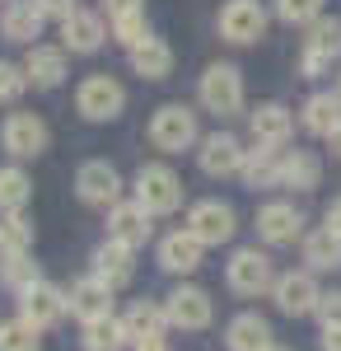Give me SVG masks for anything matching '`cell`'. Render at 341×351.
<instances>
[{"mask_svg":"<svg viewBox=\"0 0 341 351\" xmlns=\"http://www.w3.org/2000/svg\"><path fill=\"white\" fill-rule=\"evenodd\" d=\"M136 202L150 211V216H168L183 206V178L168 169V164H145L136 173Z\"/></svg>","mask_w":341,"mask_h":351,"instance_id":"1","label":"cell"},{"mask_svg":"<svg viewBox=\"0 0 341 351\" xmlns=\"http://www.w3.org/2000/svg\"><path fill=\"white\" fill-rule=\"evenodd\" d=\"M150 141H155V150H168V155L187 150L197 141V112L187 108V104H164V108H155V117H150Z\"/></svg>","mask_w":341,"mask_h":351,"instance_id":"2","label":"cell"},{"mask_svg":"<svg viewBox=\"0 0 341 351\" xmlns=\"http://www.w3.org/2000/svg\"><path fill=\"white\" fill-rule=\"evenodd\" d=\"M341 56V19H323L318 14L314 24H309V38H304V56H299V66H304V75L318 80V75H327L332 71V61Z\"/></svg>","mask_w":341,"mask_h":351,"instance_id":"3","label":"cell"},{"mask_svg":"<svg viewBox=\"0 0 341 351\" xmlns=\"http://www.w3.org/2000/svg\"><path fill=\"white\" fill-rule=\"evenodd\" d=\"M201 104L215 117L243 112V75H238L234 66H210L206 75H201Z\"/></svg>","mask_w":341,"mask_h":351,"instance_id":"4","label":"cell"},{"mask_svg":"<svg viewBox=\"0 0 341 351\" xmlns=\"http://www.w3.org/2000/svg\"><path fill=\"white\" fill-rule=\"evenodd\" d=\"M75 108L89 117V122H112L117 112L127 108V89L112 80V75H89L75 94Z\"/></svg>","mask_w":341,"mask_h":351,"instance_id":"5","label":"cell"},{"mask_svg":"<svg viewBox=\"0 0 341 351\" xmlns=\"http://www.w3.org/2000/svg\"><path fill=\"white\" fill-rule=\"evenodd\" d=\"M0 141L14 160H38L47 150V122L38 112H10L5 127H0Z\"/></svg>","mask_w":341,"mask_h":351,"instance_id":"6","label":"cell"},{"mask_svg":"<svg viewBox=\"0 0 341 351\" xmlns=\"http://www.w3.org/2000/svg\"><path fill=\"white\" fill-rule=\"evenodd\" d=\"M271 295H276V309L290 314V319H304V314H314L323 291H318L314 271H286V276H276V286H271Z\"/></svg>","mask_w":341,"mask_h":351,"instance_id":"7","label":"cell"},{"mask_svg":"<svg viewBox=\"0 0 341 351\" xmlns=\"http://www.w3.org/2000/svg\"><path fill=\"white\" fill-rule=\"evenodd\" d=\"M75 192L84 206H117L122 178H117V169L108 160H89V164H79V173H75Z\"/></svg>","mask_w":341,"mask_h":351,"instance_id":"8","label":"cell"},{"mask_svg":"<svg viewBox=\"0 0 341 351\" xmlns=\"http://www.w3.org/2000/svg\"><path fill=\"white\" fill-rule=\"evenodd\" d=\"M66 309H71V300L66 291H56L47 281H33L28 291H19V319H28L33 328H52L66 319Z\"/></svg>","mask_w":341,"mask_h":351,"instance_id":"9","label":"cell"},{"mask_svg":"<svg viewBox=\"0 0 341 351\" xmlns=\"http://www.w3.org/2000/svg\"><path fill=\"white\" fill-rule=\"evenodd\" d=\"M220 33H225V43L248 47V43H257L266 33V10L257 0H229V5L220 10Z\"/></svg>","mask_w":341,"mask_h":351,"instance_id":"10","label":"cell"},{"mask_svg":"<svg viewBox=\"0 0 341 351\" xmlns=\"http://www.w3.org/2000/svg\"><path fill=\"white\" fill-rule=\"evenodd\" d=\"M187 234H197L206 248H220L234 239V211L225 202H197L187 211Z\"/></svg>","mask_w":341,"mask_h":351,"instance_id":"11","label":"cell"},{"mask_svg":"<svg viewBox=\"0 0 341 351\" xmlns=\"http://www.w3.org/2000/svg\"><path fill=\"white\" fill-rule=\"evenodd\" d=\"M229 286H234L238 295H262L276 286V267H271V258L257 253V248H238L234 263H229Z\"/></svg>","mask_w":341,"mask_h":351,"instance_id":"12","label":"cell"},{"mask_svg":"<svg viewBox=\"0 0 341 351\" xmlns=\"http://www.w3.org/2000/svg\"><path fill=\"white\" fill-rule=\"evenodd\" d=\"M164 314H168V324L183 328V332H201L215 309H210V295L201 286H178L173 295L164 300Z\"/></svg>","mask_w":341,"mask_h":351,"instance_id":"13","label":"cell"},{"mask_svg":"<svg viewBox=\"0 0 341 351\" xmlns=\"http://www.w3.org/2000/svg\"><path fill=\"white\" fill-rule=\"evenodd\" d=\"M243 145H238V136L229 132H215L201 141V150H197V164H201V173H210V178H225V173H238L243 169Z\"/></svg>","mask_w":341,"mask_h":351,"instance_id":"14","label":"cell"},{"mask_svg":"<svg viewBox=\"0 0 341 351\" xmlns=\"http://www.w3.org/2000/svg\"><path fill=\"white\" fill-rule=\"evenodd\" d=\"M66 300H71V314L75 319H103V314H112V286H108L103 276H79L75 286L66 291Z\"/></svg>","mask_w":341,"mask_h":351,"instance_id":"15","label":"cell"},{"mask_svg":"<svg viewBox=\"0 0 341 351\" xmlns=\"http://www.w3.org/2000/svg\"><path fill=\"white\" fill-rule=\"evenodd\" d=\"M299 230H304V216H299L294 202H271V206L257 211V234L266 243H294Z\"/></svg>","mask_w":341,"mask_h":351,"instance_id":"16","label":"cell"},{"mask_svg":"<svg viewBox=\"0 0 341 351\" xmlns=\"http://www.w3.org/2000/svg\"><path fill=\"white\" fill-rule=\"evenodd\" d=\"M150 211L140 206V202H117L112 206V216H108V239L117 243H131V248H140V243L150 239Z\"/></svg>","mask_w":341,"mask_h":351,"instance_id":"17","label":"cell"},{"mask_svg":"<svg viewBox=\"0 0 341 351\" xmlns=\"http://www.w3.org/2000/svg\"><path fill=\"white\" fill-rule=\"evenodd\" d=\"M42 24H47V14L38 10V0H5V14H0L5 43H33Z\"/></svg>","mask_w":341,"mask_h":351,"instance_id":"18","label":"cell"},{"mask_svg":"<svg viewBox=\"0 0 341 351\" xmlns=\"http://www.w3.org/2000/svg\"><path fill=\"white\" fill-rule=\"evenodd\" d=\"M61 38H66L71 52H99L103 38H108V28H103V19H99L94 10H79L75 5V10L61 19Z\"/></svg>","mask_w":341,"mask_h":351,"instance_id":"19","label":"cell"},{"mask_svg":"<svg viewBox=\"0 0 341 351\" xmlns=\"http://www.w3.org/2000/svg\"><path fill=\"white\" fill-rule=\"evenodd\" d=\"M94 276H103L112 291H117V286H127V281L136 276V248H131V243L108 239L103 248L94 253Z\"/></svg>","mask_w":341,"mask_h":351,"instance_id":"20","label":"cell"},{"mask_svg":"<svg viewBox=\"0 0 341 351\" xmlns=\"http://www.w3.org/2000/svg\"><path fill=\"white\" fill-rule=\"evenodd\" d=\"M225 342H229V351H271L276 347L271 342V324H266L262 314H238V319H229Z\"/></svg>","mask_w":341,"mask_h":351,"instance_id":"21","label":"cell"},{"mask_svg":"<svg viewBox=\"0 0 341 351\" xmlns=\"http://www.w3.org/2000/svg\"><path fill=\"white\" fill-rule=\"evenodd\" d=\"M201 248L206 243L197 239V234H187V230H178V234H168V239L159 243V267L164 271H197L201 267Z\"/></svg>","mask_w":341,"mask_h":351,"instance_id":"22","label":"cell"},{"mask_svg":"<svg viewBox=\"0 0 341 351\" xmlns=\"http://www.w3.org/2000/svg\"><path fill=\"white\" fill-rule=\"evenodd\" d=\"M281 145H262V150H248L243 155V183L248 188H281Z\"/></svg>","mask_w":341,"mask_h":351,"instance_id":"23","label":"cell"},{"mask_svg":"<svg viewBox=\"0 0 341 351\" xmlns=\"http://www.w3.org/2000/svg\"><path fill=\"white\" fill-rule=\"evenodd\" d=\"M248 127L257 136V145H286L290 132H294V117H290V108H281V104H262V108L248 117Z\"/></svg>","mask_w":341,"mask_h":351,"instance_id":"24","label":"cell"},{"mask_svg":"<svg viewBox=\"0 0 341 351\" xmlns=\"http://www.w3.org/2000/svg\"><path fill=\"white\" fill-rule=\"evenodd\" d=\"M24 75L38 89H56V84L66 80V52L61 47H33L24 61Z\"/></svg>","mask_w":341,"mask_h":351,"instance_id":"25","label":"cell"},{"mask_svg":"<svg viewBox=\"0 0 341 351\" xmlns=\"http://www.w3.org/2000/svg\"><path fill=\"white\" fill-rule=\"evenodd\" d=\"M318 178H323V164H318L314 150H290L281 160V188H294V192H314Z\"/></svg>","mask_w":341,"mask_h":351,"instance_id":"26","label":"cell"},{"mask_svg":"<svg viewBox=\"0 0 341 351\" xmlns=\"http://www.w3.org/2000/svg\"><path fill=\"white\" fill-rule=\"evenodd\" d=\"M131 71L145 75V80H164L173 71V47L159 43V38H145L140 47H131Z\"/></svg>","mask_w":341,"mask_h":351,"instance_id":"27","label":"cell"},{"mask_svg":"<svg viewBox=\"0 0 341 351\" xmlns=\"http://www.w3.org/2000/svg\"><path fill=\"white\" fill-rule=\"evenodd\" d=\"M304 263H309V271H337L341 267V234H332L327 225L314 230L304 239Z\"/></svg>","mask_w":341,"mask_h":351,"instance_id":"28","label":"cell"},{"mask_svg":"<svg viewBox=\"0 0 341 351\" xmlns=\"http://www.w3.org/2000/svg\"><path fill=\"white\" fill-rule=\"evenodd\" d=\"M127 342H131V337H127V324L112 319V314L84 324V351H122Z\"/></svg>","mask_w":341,"mask_h":351,"instance_id":"29","label":"cell"},{"mask_svg":"<svg viewBox=\"0 0 341 351\" xmlns=\"http://www.w3.org/2000/svg\"><path fill=\"white\" fill-rule=\"evenodd\" d=\"M304 127L314 136H332L341 127V94H314L304 104Z\"/></svg>","mask_w":341,"mask_h":351,"instance_id":"30","label":"cell"},{"mask_svg":"<svg viewBox=\"0 0 341 351\" xmlns=\"http://www.w3.org/2000/svg\"><path fill=\"white\" fill-rule=\"evenodd\" d=\"M28 197H33L28 173L19 164H5V169H0V211H5V216H10V211H24Z\"/></svg>","mask_w":341,"mask_h":351,"instance_id":"31","label":"cell"},{"mask_svg":"<svg viewBox=\"0 0 341 351\" xmlns=\"http://www.w3.org/2000/svg\"><path fill=\"white\" fill-rule=\"evenodd\" d=\"M33 248V225L24 220V211H10L0 220V258H19Z\"/></svg>","mask_w":341,"mask_h":351,"instance_id":"32","label":"cell"},{"mask_svg":"<svg viewBox=\"0 0 341 351\" xmlns=\"http://www.w3.org/2000/svg\"><path fill=\"white\" fill-rule=\"evenodd\" d=\"M122 324H127V337H150V332H164V324H168V314H164V309H159V304H145V300H136L131 309H127V319H122Z\"/></svg>","mask_w":341,"mask_h":351,"instance_id":"33","label":"cell"},{"mask_svg":"<svg viewBox=\"0 0 341 351\" xmlns=\"http://www.w3.org/2000/svg\"><path fill=\"white\" fill-rule=\"evenodd\" d=\"M38 347H42V337H38V328L28 324V319L0 324V351H38Z\"/></svg>","mask_w":341,"mask_h":351,"instance_id":"34","label":"cell"},{"mask_svg":"<svg viewBox=\"0 0 341 351\" xmlns=\"http://www.w3.org/2000/svg\"><path fill=\"white\" fill-rule=\"evenodd\" d=\"M112 38L131 52V47H140L145 38H150V24H145V10H136V14H117L112 19Z\"/></svg>","mask_w":341,"mask_h":351,"instance_id":"35","label":"cell"},{"mask_svg":"<svg viewBox=\"0 0 341 351\" xmlns=\"http://www.w3.org/2000/svg\"><path fill=\"white\" fill-rule=\"evenodd\" d=\"M0 281H5L10 291H28V286H33V281H42V276H38V267L28 263V253H19V258H5Z\"/></svg>","mask_w":341,"mask_h":351,"instance_id":"36","label":"cell"},{"mask_svg":"<svg viewBox=\"0 0 341 351\" xmlns=\"http://www.w3.org/2000/svg\"><path fill=\"white\" fill-rule=\"evenodd\" d=\"M276 14L286 24H314L323 14V0H276Z\"/></svg>","mask_w":341,"mask_h":351,"instance_id":"37","label":"cell"},{"mask_svg":"<svg viewBox=\"0 0 341 351\" xmlns=\"http://www.w3.org/2000/svg\"><path fill=\"white\" fill-rule=\"evenodd\" d=\"M24 89H28L24 66H14V61H0V104H14Z\"/></svg>","mask_w":341,"mask_h":351,"instance_id":"38","label":"cell"},{"mask_svg":"<svg viewBox=\"0 0 341 351\" xmlns=\"http://www.w3.org/2000/svg\"><path fill=\"white\" fill-rule=\"evenodd\" d=\"M314 314L323 319V328H341V291L323 295V300H318V309H314Z\"/></svg>","mask_w":341,"mask_h":351,"instance_id":"39","label":"cell"},{"mask_svg":"<svg viewBox=\"0 0 341 351\" xmlns=\"http://www.w3.org/2000/svg\"><path fill=\"white\" fill-rule=\"evenodd\" d=\"M38 10H42L47 19H66V14L75 10V0H38Z\"/></svg>","mask_w":341,"mask_h":351,"instance_id":"40","label":"cell"},{"mask_svg":"<svg viewBox=\"0 0 341 351\" xmlns=\"http://www.w3.org/2000/svg\"><path fill=\"white\" fill-rule=\"evenodd\" d=\"M108 5V19H117V14H136V10H145V0H103Z\"/></svg>","mask_w":341,"mask_h":351,"instance_id":"41","label":"cell"},{"mask_svg":"<svg viewBox=\"0 0 341 351\" xmlns=\"http://www.w3.org/2000/svg\"><path fill=\"white\" fill-rule=\"evenodd\" d=\"M131 347H136V351H168V347H164V332H150V337H136Z\"/></svg>","mask_w":341,"mask_h":351,"instance_id":"42","label":"cell"},{"mask_svg":"<svg viewBox=\"0 0 341 351\" xmlns=\"http://www.w3.org/2000/svg\"><path fill=\"white\" fill-rule=\"evenodd\" d=\"M323 351H341V328H323Z\"/></svg>","mask_w":341,"mask_h":351,"instance_id":"43","label":"cell"},{"mask_svg":"<svg viewBox=\"0 0 341 351\" xmlns=\"http://www.w3.org/2000/svg\"><path fill=\"white\" fill-rule=\"evenodd\" d=\"M327 230H332V234H341V197L327 206Z\"/></svg>","mask_w":341,"mask_h":351,"instance_id":"44","label":"cell"},{"mask_svg":"<svg viewBox=\"0 0 341 351\" xmlns=\"http://www.w3.org/2000/svg\"><path fill=\"white\" fill-rule=\"evenodd\" d=\"M327 141H332V150H337V160H341V127H337L332 136H327Z\"/></svg>","mask_w":341,"mask_h":351,"instance_id":"45","label":"cell"},{"mask_svg":"<svg viewBox=\"0 0 341 351\" xmlns=\"http://www.w3.org/2000/svg\"><path fill=\"white\" fill-rule=\"evenodd\" d=\"M271 351H286V347H271Z\"/></svg>","mask_w":341,"mask_h":351,"instance_id":"46","label":"cell"},{"mask_svg":"<svg viewBox=\"0 0 341 351\" xmlns=\"http://www.w3.org/2000/svg\"><path fill=\"white\" fill-rule=\"evenodd\" d=\"M337 94H341V80H337Z\"/></svg>","mask_w":341,"mask_h":351,"instance_id":"47","label":"cell"}]
</instances>
